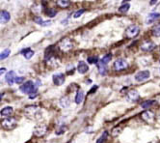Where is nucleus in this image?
I'll list each match as a JSON object with an SVG mask.
<instances>
[{
    "label": "nucleus",
    "mask_w": 160,
    "mask_h": 143,
    "mask_svg": "<svg viewBox=\"0 0 160 143\" xmlns=\"http://www.w3.org/2000/svg\"><path fill=\"white\" fill-rule=\"evenodd\" d=\"M23 111H24L25 116L29 119L38 120L42 117V110L39 105H36V104L27 105Z\"/></svg>",
    "instance_id": "f257e3e1"
},
{
    "label": "nucleus",
    "mask_w": 160,
    "mask_h": 143,
    "mask_svg": "<svg viewBox=\"0 0 160 143\" xmlns=\"http://www.w3.org/2000/svg\"><path fill=\"white\" fill-rule=\"evenodd\" d=\"M19 89L23 94L29 95L30 98H34L37 95V86L35 85L33 81H30V80L26 81L19 87Z\"/></svg>",
    "instance_id": "f03ea898"
},
{
    "label": "nucleus",
    "mask_w": 160,
    "mask_h": 143,
    "mask_svg": "<svg viewBox=\"0 0 160 143\" xmlns=\"http://www.w3.org/2000/svg\"><path fill=\"white\" fill-rule=\"evenodd\" d=\"M58 46H59V49L62 51L68 52L73 47V42L70 38H64L63 40L60 41V43H59V45H58Z\"/></svg>",
    "instance_id": "7ed1b4c3"
},
{
    "label": "nucleus",
    "mask_w": 160,
    "mask_h": 143,
    "mask_svg": "<svg viewBox=\"0 0 160 143\" xmlns=\"http://www.w3.org/2000/svg\"><path fill=\"white\" fill-rule=\"evenodd\" d=\"M1 126L2 128L5 130H14L15 127H17V120L13 117H8V118H5L4 120H2L1 122Z\"/></svg>",
    "instance_id": "20e7f679"
},
{
    "label": "nucleus",
    "mask_w": 160,
    "mask_h": 143,
    "mask_svg": "<svg viewBox=\"0 0 160 143\" xmlns=\"http://www.w3.org/2000/svg\"><path fill=\"white\" fill-rule=\"evenodd\" d=\"M139 32H140V28L135 24H131L126 28L125 36L128 39H132V38H134V37H136L138 34H139Z\"/></svg>",
    "instance_id": "39448f33"
},
{
    "label": "nucleus",
    "mask_w": 160,
    "mask_h": 143,
    "mask_svg": "<svg viewBox=\"0 0 160 143\" xmlns=\"http://www.w3.org/2000/svg\"><path fill=\"white\" fill-rule=\"evenodd\" d=\"M141 118L145 122H147L148 124H153L154 119H155V116H154V113L152 112V111L146 110L141 113Z\"/></svg>",
    "instance_id": "423d86ee"
},
{
    "label": "nucleus",
    "mask_w": 160,
    "mask_h": 143,
    "mask_svg": "<svg viewBox=\"0 0 160 143\" xmlns=\"http://www.w3.org/2000/svg\"><path fill=\"white\" fill-rule=\"evenodd\" d=\"M46 132H47V127H46V125H45V124H39V125H37L35 127L33 134L37 137H42V136H44L46 134Z\"/></svg>",
    "instance_id": "0eeeda50"
},
{
    "label": "nucleus",
    "mask_w": 160,
    "mask_h": 143,
    "mask_svg": "<svg viewBox=\"0 0 160 143\" xmlns=\"http://www.w3.org/2000/svg\"><path fill=\"white\" fill-rule=\"evenodd\" d=\"M150 77H151L150 71L146 70V71H140V72H138L136 75H135L134 78H135L136 81L142 82V81H145V80H147V79H148V78H150Z\"/></svg>",
    "instance_id": "6e6552de"
},
{
    "label": "nucleus",
    "mask_w": 160,
    "mask_h": 143,
    "mask_svg": "<svg viewBox=\"0 0 160 143\" xmlns=\"http://www.w3.org/2000/svg\"><path fill=\"white\" fill-rule=\"evenodd\" d=\"M127 68H128V63H127L125 59H118L114 62V70L117 72L124 71Z\"/></svg>",
    "instance_id": "1a4fd4ad"
},
{
    "label": "nucleus",
    "mask_w": 160,
    "mask_h": 143,
    "mask_svg": "<svg viewBox=\"0 0 160 143\" xmlns=\"http://www.w3.org/2000/svg\"><path fill=\"white\" fill-rule=\"evenodd\" d=\"M65 76H64V73H54L52 77V80H53V83L55 84L57 86H60V85H63L64 82H65Z\"/></svg>",
    "instance_id": "9d476101"
},
{
    "label": "nucleus",
    "mask_w": 160,
    "mask_h": 143,
    "mask_svg": "<svg viewBox=\"0 0 160 143\" xmlns=\"http://www.w3.org/2000/svg\"><path fill=\"white\" fill-rule=\"evenodd\" d=\"M126 99H127L128 102L134 103V102H137V100L140 99V95L136 91V90H130V91H128V93H127V95H126Z\"/></svg>",
    "instance_id": "9b49d317"
},
{
    "label": "nucleus",
    "mask_w": 160,
    "mask_h": 143,
    "mask_svg": "<svg viewBox=\"0 0 160 143\" xmlns=\"http://www.w3.org/2000/svg\"><path fill=\"white\" fill-rule=\"evenodd\" d=\"M155 47V44L152 43V41H146L141 45V49L144 51H151Z\"/></svg>",
    "instance_id": "f8f14e48"
},
{
    "label": "nucleus",
    "mask_w": 160,
    "mask_h": 143,
    "mask_svg": "<svg viewBox=\"0 0 160 143\" xmlns=\"http://www.w3.org/2000/svg\"><path fill=\"white\" fill-rule=\"evenodd\" d=\"M89 71V66L85 63L84 61H79L78 66H77V72L81 75H84Z\"/></svg>",
    "instance_id": "ddd939ff"
},
{
    "label": "nucleus",
    "mask_w": 160,
    "mask_h": 143,
    "mask_svg": "<svg viewBox=\"0 0 160 143\" xmlns=\"http://www.w3.org/2000/svg\"><path fill=\"white\" fill-rule=\"evenodd\" d=\"M11 19V15L8 11H5V10H3V11L0 12V22L1 23H6L8 22L9 20Z\"/></svg>",
    "instance_id": "4468645a"
},
{
    "label": "nucleus",
    "mask_w": 160,
    "mask_h": 143,
    "mask_svg": "<svg viewBox=\"0 0 160 143\" xmlns=\"http://www.w3.org/2000/svg\"><path fill=\"white\" fill-rule=\"evenodd\" d=\"M15 78H17L15 73L14 71H10L6 76V81L8 82V84H10V85H13L15 82Z\"/></svg>",
    "instance_id": "2eb2a0df"
},
{
    "label": "nucleus",
    "mask_w": 160,
    "mask_h": 143,
    "mask_svg": "<svg viewBox=\"0 0 160 143\" xmlns=\"http://www.w3.org/2000/svg\"><path fill=\"white\" fill-rule=\"evenodd\" d=\"M160 18V14L159 13H151L150 15H148V18L146 19V23L148 24H151L152 22H153L154 20H156Z\"/></svg>",
    "instance_id": "dca6fc26"
},
{
    "label": "nucleus",
    "mask_w": 160,
    "mask_h": 143,
    "mask_svg": "<svg viewBox=\"0 0 160 143\" xmlns=\"http://www.w3.org/2000/svg\"><path fill=\"white\" fill-rule=\"evenodd\" d=\"M13 112H14V109L12 107H6L0 111V114H1V116H3V117L6 116V117L8 118L10 115H12Z\"/></svg>",
    "instance_id": "f3484780"
},
{
    "label": "nucleus",
    "mask_w": 160,
    "mask_h": 143,
    "mask_svg": "<svg viewBox=\"0 0 160 143\" xmlns=\"http://www.w3.org/2000/svg\"><path fill=\"white\" fill-rule=\"evenodd\" d=\"M84 100V93L82 90H78L75 95V104H80Z\"/></svg>",
    "instance_id": "a211bd4d"
},
{
    "label": "nucleus",
    "mask_w": 160,
    "mask_h": 143,
    "mask_svg": "<svg viewBox=\"0 0 160 143\" xmlns=\"http://www.w3.org/2000/svg\"><path fill=\"white\" fill-rule=\"evenodd\" d=\"M60 105L62 107H68V105L71 104V100H70V98L65 96V97H63L61 100H60V102H59Z\"/></svg>",
    "instance_id": "6ab92c4d"
},
{
    "label": "nucleus",
    "mask_w": 160,
    "mask_h": 143,
    "mask_svg": "<svg viewBox=\"0 0 160 143\" xmlns=\"http://www.w3.org/2000/svg\"><path fill=\"white\" fill-rule=\"evenodd\" d=\"M21 54H23L26 59H30V58L34 56V51L31 50L30 49H25L21 51Z\"/></svg>",
    "instance_id": "aec40b11"
},
{
    "label": "nucleus",
    "mask_w": 160,
    "mask_h": 143,
    "mask_svg": "<svg viewBox=\"0 0 160 143\" xmlns=\"http://www.w3.org/2000/svg\"><path fill=\"white\" fill-rule=\"evenodd\" d=\"M45 14L49 18H54L55 15H57V11L53 8H46L45 10Z\"/></svg>",
    "instance_id": "412c9836"
},
{
    "label": "nucleus",
    "mask_w": 160,
    "mask_h": 143,
    "mask_svg": "<svg viewBox=\"0 0 160 143\" xmlns=\"http://www.w3.org/2000/svg\"><path fill=\"white\" fill-rule=\"evenodd\" d=\"M129 8H130V5H129V3L125 2V3L122 4V6L119 8V12H120V13H122V14H125V13L128 12Z\"/></svg>",
    "instance_id": "4be33fe9"
},
{
    "label": "nucleus",
    "mask_w": 160,
    "mask_h": 143,
    "mask_svg": "<svg viewBox=\"0 0 160 143\" xmlns=\"http://www.w3.org/2000/svg\"><path fill=\"white\" fill-rule=\"evenodd\" d=\"M155 104H156V102H155V100H146V102L142 103V104H141V107H142L143 108L147 109V108L151 107L152 105Z\"/></svg>",
    "instance_id": "5701e85b"
},
{
    "label": "nucleus",
    "mask_w": 160,
    "mask_h": 143,
    "mask_svg": "<svg viewBox=\"0 0 160 143\" xmlns=\"http://www.w3.org/2000/svg\"><path fill=\"white\" fill-rule=\"evenodd\" d=\"M106 66H107V65L103 64V63L99 60V62L98 63V71H99V73H100V75H103V76H104L105 73H106V71H107V69H106Z\"/></svg>",
    "instance_id": "b1692460"
},
{
    "label": "nucleus",
    "mask_w": 160,
    "mask_h": 143,
    "mask_svg": "<svg viewBox=\"0 0 160 143\" xmlns=\"http://www.w3.org/2000/svg\"><path fill=\"white\" fill-rule=\"evenodd\" d=\"M107 138H108V132L107 131H103L102 134H101V136L98 139L97 143H105V141L107 140Z\"/></svg>",
    "instance_id": "393cba45"
},
{
    "label": "nucleus",
    "mask_w": 160,
    "mask_h": 143,
    "mask_svg": "<svg viewBox=\"0 0 160 143\" xmlns=\"http://www.w3.org/2000/svg\"><path fill=\"white\" fill-rule=\"evenodd\" d=\"M152 35L155 37H160V23L153 26L152 28Z\"/></svg>",
    "instance_id": "a878e982"
},
{
    "label": "nucleus",
    "mask_w": 160,
    "mask_h": 143,
    "mask_svg": "<svg viewBox=\"0 0 160 143\" xmlns=\"http://www.w3.org/2000/svg\"><path fill=\"white\" fill-rule=\"evenodd\" d=\"M71 4L70 1H67V0H60V1H57V5L61 8H67L68 7V5Z\"/></svg>",
    "instance_id": "bb28decb"
},
{
    "label": "nucleus",
    "mask_w": 160,
    "mask_h": 143,
    "mask_svg": "<svg viewBox=\"0 0 160 143\" xmlns=\"http://www.w3.org/2000/svg\"><path fill=\"white\" fill-rule=\"evenodd\" d=\"M87 61L89 64H98V63L99 62L98 56H90V57H88Z\"/></svg>",
    "instance_id": "cd10ccee"
},
{
    "label": "nucleus",
    "mask_w": 160,
    "mask_h": 143,
    "mask_svg": "<svg viewBox=\"0 0 160 143\" xmlns=\"http://www.w3.org/2000/svg\"><path fill=\"white\" fill-rule=\"evenodd\" d=\"M111 59H112V54H106L105 56H103L102 57V59H100V61L103 63V64H105V65H107L108 63L111 61Z\"/></svg>",
    "instance_id": "c85d7f7f"
},
{
    "label": "nucleus",
    "mask_w": 160,
    "mask_h": 143,
    "mask_svg": "<svg viewBox=\"0 0 160 143\" xmlns=\"http://www.w3.org/2000/svg\"><path fill=\"white\" fill-rule=\"evenodd\" d=\"M10 53H11V50H10L9 49H6L5 50H3L1 53H0V59L4 60L5 58H7V57L10 55Z\"/></svg>",
    "instance_id": "c756f323"
},
{
    "label": "nucleus",
    "mask_w": 160,
    "mask_h": 143,
    "mask_svg": "<svg viewBox=\"0 0 160 143\" xmlns=\"http://www.w3.org/2000/svg\"><path fill=\"white\" fill-rule=\"evenodd\" d=\"M34 22H35L37 24L41 25V26H44V24H45V20H42V19L41 17H38V15L34 18Z\"/></svg>",
    "instance_id": "7c9ffc66"
},
{
    "label": "nucleus",
    "mask_w": 160,
    "mask_h": 143,
    "mask_svg": "<svg viewBox=\"0 0 160 143\" xmlns=\"http://www.w3.org/2000/svg\"><path fill=\"white\" fill-rule=\"evenodd\" d=\"M121 132H122V129L119 128V127H116V128H114L113 130H112V135L117 136V135H119Z\"/></svg>",
    "instance_id": "2f4dec72"
},
{
    "label": "nucleus",
    "mask_w": 160,
    "mask_h": 143,
    "mask_svg": "<svg viewBox=\"0 0 160 143\" xmlns=\"http://www.w3.org/2000/svg\"><path fill=\"white\" fill-rule=\"evenodd\" d=\"M84 12H85V10H84V9L78 10V11H76V12H74V13H73V15H72V17H73L74 19H77V18H79V17H81V15H82Z\"/></svg>",
    "instance_id": "473e14b6"
},
{
    "label": "nucleus",
    "mask_w": 160,
    "mask_h": 143,
    "mask_svg": "<svg viewBox=\"0 0 160 143\" xmlns=\"http://www.w3.org/2000/svg\"><path fill=\"white\" fill-rule=\"evenodd\" d=\"M23 81H24L23 77H17V78H15V83H18V84L22 83Z\"/></svg>",
    "instance_id": "72a5a7b5"
},
{
    "label": "nucleus",
    "mask_w": 160,
    "mask_h": 143,
    "mask_svg": "<svg viewBox=\"0 0 160 143\" xmlns=\"http://www.w3.org/2000/svg\"><path fill=\"white\" fill-rule=\"evenodd\" d=\"M66 130H67L66 127H63V128L59 129V130H58V131H56V134H64V132L66 131Z\"/></svg>",
    "instance_id": "f704fd0d"
},
{
    "label": "nucleus",
    "mask_w": 160,
    "mask_h": 143,
    "mask_svg": "<svg viewBox=\"0 0 160 143\" xmlns=\"http://www.w3.org/2000/svg\"><path fill=\"white\" fill-rule=\"evenodd\" d=\"M5 73V68H1V71H0V75H3Z\"/></svg>",
    "instance_id": "c9c22d12"
},
{
    "label": "nucleus",
    "mask_w": 160,
    "mask_h": 143,
    "mask_svg": "<svg viewBox=\"0 0 160 143\" xmlns=\"http://www.w3.org/2000/svg\"><path fill=\"white\" fill-rule=\"evenodd\" d=\"M157 3V1H152L151 2V5H153V4H156Z\"/></svg>",
    "instance_id": "e433bc0d"
},
{
    "label": "nucleus",
    "mask_w": 160,
    "mask_h": 143,
    "mask_svg": "<svg viewBox=\"0 0 160 143\" xmlns=\"http://www.w3.org/2000/svg\"><path fill=\"white\" fill-rule=\"evenodd\" d=\"M151 143H156V142H151Z\"/></svg>",
    "instance_id": "4c0bfd02"
},
{
    "label": "nucleus",
    "mask_w": 160,
    "mask_h": 143,
    "mask_svg": "<svg viewBox=\"0 0 160 143\" xmlns=\"http://www.w3.org/2000/svg\"><path fill=\"white\" fill-rule=\"evenodd\" d=\"M159 72H160V70H159Z\"/></svg>",
    "instance_id": "58836bf2"
}]
</instances>
